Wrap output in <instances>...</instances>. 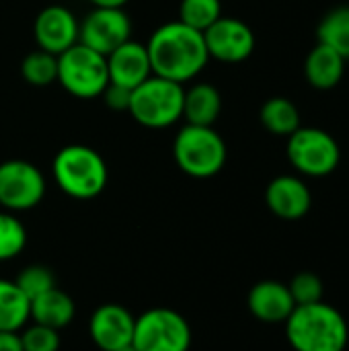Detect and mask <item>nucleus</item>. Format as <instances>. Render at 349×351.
Listing matches in <instances>:
<instances>
[{
	"instance_id": "obj_7",
	"label": "nucleus",
	"mask_w": 349,
	"mask_h": 351,
	"mask_svg": "<svg viewBox=\"0 0 349 351\" xmlns=\"http://www.w3.org/2000/svg\"><path fill=\"white\" fill-rule=\"evenodd\" d=\"M132 346L138 351H189L191 327L173 308H150L136 317Z\"/></svg>"
},
{
	"instance_id": "obj_25",
	"label": "nucleus",
	"mask_w": 349,
	"mask_h": 351,
	"mask_svg": "<svg viewBox=\"0 0 349 351\" xmlns=\"http://www.w3.org/2000/svg\"><path fill=\"white\" fill-rule=\"evenodd\" d=\"M27 245V230L12 212H0V261L14 259Z\"/></svg>"
},
{
	"instance_id": "obj_23",
	"label": "nucleus",
	"mask_w": 349,
	"mask_h": 351,
	"mask_svg": "<svg viewBox=\"0 0 349 351\" xmlns=\"http://www.w3.org/2000/svg\"><path fill=\"white\" fill-rule=\"evenodd\" d=\"M21 74L31 86H47L58 80V56L43 49L31 51L21 64Z\"/></svg>"
},
{
	"instance_id": "obj_32",
	"label": "nucleus",
	"mask_w": 349,
	"mask_h": 351,
	"mask_svg": "<svg viewBox=\"0 0 349 351\" xmlns=\"http://www.w3.org/2000/svg\"><path fill=\"white\" fill-rule=\"evenodd\" d=\"M115 351H138V350H136V348L130 343V346H125V348H119V350H115Z\"/></svg>"
},
{
	"instance_id": "obj_15",
	"label": "nucleus",
	"mask_w": 349,
	"mask_h": 351,
	"mask_svg": "<svg viewBox=\"0 0 349 351\" xmlns=\"http://www.w3.org/2000/svg\"><path fill=\"white\" fill-rule=\"evenodd\" d=\"M107 74L109 82L134 90L146 78L152 76L150 56L146 45L128 39L117 49L107 56Z\"/></svg>"
},
{
	"instance_id": "obj_17",
	"label": "nucleus",
	"mask_w": 349,
	"mask_h": 351,
	"mask_svg": "<svg viewBox=\"0 0 349 351\" xmlns=\"http://www.w3.org/2000/svg\"><path fill=\"white\" fill-rule=\"evenodd\" d=\"M74 315H76V304L72 296H68L64 290L56 286L31 300L29 321L60 331L74 321Z\"/></svg>"
},
{
	"instance_id": "obj_19",
	"label": "nucleus",
	"mask_w": 349,
	"mask_h": 351,
	"mask_svg": "<svg viewBox=\"0 0 349 351\" xmlns=\"http://www.w3.org/2000/svg\"><path fill=\"white\" fill-rule=\"evenodd\" d=\"M222 109V97L216 86L208 82H197L185 90L183 99V117L191 125L212 128Z\"/></svg>"
},
{
	"instance_id": "obj_12",
	"label": "nucleus",
	"mask_w": 349,
	"mask_h": 351,
	"mask_svg": "<svg viewBox=\"0 0 349 351\" xmlns=\"http://www.w3.org/2000/svg\"><path fill=\"white\" fill-rule=\"evenodd\" d=\"M78 29L80 23L76 21L72 10L60 4L45 6L35 16V25H33L35 41L39 49L53 56H60L62 51L78 43Z\"/></svg>"
},
{
	"instance_id": "obj_11",
	"label": "nucleus",
	"mask_w": 349,
	"mask_h": 351,
	"mask_svg": "<svg viewBox=\"0 0 349 351\" xmlns=\"http://www.w3.org/2000/svg\"><path fill=\"white\" fill-rule=\"evenodd\" d=\"M204 41L208 56L224 64L245 62L255 49V33L245 21L234 16H220L210 25L204 31Z\"/></svg>"
},
{
	"instance_id": "obj_5",
	"label": "nucleus",
	"mask_w": 349,
	"mask_h": 351,
	"mask_svg": "<svg viewBox=\"0 0 349 351\" xmlns=\"http://www.w3.org/2000/svg\"><path fill=\"white\" fill-rule=\"evenodd\" d=\"M173 156L185 175L210 179L226 165V144L214 128L187 123L173 142Z\"/></svg>"
},
{
	"instance_id": "obj_1",
	"label": "nucleus",
	"mask_w": 349,
	"mask_h": 351,
	"mask_svg": "<svg viewBox=\"0 0 349 351\" xmlns=\"http://www.w3.org/2000/svg\"><path fill=\"white\" fill-rule=\"evenodd\" d=\"M152 74L173 80L189 82L208 64V47L204 33L183 25L181 21L160 25L146 43Z\"/></svg>"
},
{
	"instance_id": "obj_27",
	"label": "nucleus",
	"mask_w": 349,
	"mask_h": 351,
	"mask_svg": "<svg viewBox=\"0 0 349 351\" xmlns=\"http://www.w3.org/2000/svg\"><path fill=\"white\" fill-rule=\"evenodd\" d=\"M288 290L292 294V300L296 306H304V304H315L323 300V280L313 274V271H300L292 278V282L288 284Z\"/></svg>"
},
{
	"instance_id": "obj_22",
	"label": "nucleus",
	"mask_w": 349,
	"mask_h": 351,
	"mask_svg": "<svg viewBox=\"0 0 349 351\" xmlns=\"http://www.w3.org/2000/svg\"><path fill=\"white\" fill-rule=\"evenodd\" d=\"M319 43L331 47L341 58H349V6H337L329 10L319 29H317Z\"/></svg>"
},
{
	"instance_id": "obj_3",
	"label": "nucleus",
	"mask_w": 349,
	"mask_h": 351,
	"mask_svg": "<svg viewBox=\"0 0 349 351\" xmlns=\"http://www.w3.org/2000/svg\"><path fill=\"white\" fill-rule=\"evenodd\" d=\"M56 185L72 199H93L103 193L109 173L103 156L84 144H70L53 156Z\"/></svg>"
},
{
	"instance_id": "obj_16",
	"label": "nucleus",
	"mask_w": 349,
	"mask_h": 351,
	"mask_svg": "<svg viewBox=\"0 0 349 351\" xmlns=\"http://www.w3.org/2000/svg\"><path fill=\"white\" fill-rule=\"evenodd\" d=\"M247 306L257 321L267 323V325L286 323V319L296 308L288 286L282 282H276V280L257 282L249 290Z\"/></svg>"
},
{
	"instance_id": "obj_10",
	"label": "nucleus",
	"mask_w": 349,
	"mask_h": 351,
	"mask_svg": "<svg viewBox=\"0 0 349 351\" xmlns=\"http://www.w3.org/2000/svg\"><path fill=\"white\" fill-rule=\"evenodd\" d=\"M132 23L123 8H105L95 6L78 29V41L101 56H109L121 43L130 39Z\"/></svg>"
},
{
	"instance_id": "obj_4",
	"label": "nucleus",
	"mask_w": 349,
	"mask_h": 351,
	"mask_svg": "<svg viewBox=\"0 0 349 351\" xmlns=\"http://www.w3.org/2000/svg\"><path fill=\"white\" fill-rule=\"evenodd\" d=\"M183 84L152 74L132 90L128 111L140 125L163 130L183 117Z\"/></svg>"
},
{
	"instance_id": "obj_28",
	"label": "nucleus",
	"mask_w": 349,
	"mask_h": 351,
	"mask_svg": "<svg viewBox=\"0 0 349 351\" xmlns=\"http://www.w3.org/2000/svg\"><path fill=\"white\" fill-rule=\"evenodd\" d=\"M23 351H58L60 350V331L45 327V325H37L33 323L31 327L23 329L19 333Z\"/></svg>"
},
{
	"instance_id": "obj_8",
	"label": "nucleus",
	"mask_w": 349,
	"mask_h": 351,
	"mask_svg": "<svg viewBox=\"0 0 349 351\" xmlns=\"http://www.w3.org/2000/svg\"><path fill=\"white\" fill-rule=\"evenodd\" d=\"M288 160L304 177H327L341 160L337 140L321 128H298L288 136Z\"/></svg>"
},
{
	"instance_id": "obj_6",
	"label": "nucleus",
	"mask_w": 349,
	"mask_h": 351,
	"mask_svg": "<svg viewBox=\"0 0 349 351\" xmlns=\"http://www.w3.org/2000/svg\"><path fill=\"white\" fill-rule=\"evenodd\" d=\"M58 82L76 99L101 97L109 84L107 58L78 41L58 56Z\"/></svg>"
},
{
	"instance_id": "obj_9",
	"label": "nucleus",
	"mask_w": 349,
	"mask_h": 351,
	"mask_svg": "<svg viewBox=\"0 0 349 351\" xmlns=\"http://www.w3.org/2000/svg\"><path fill=\"white\" fill-rule=\"evenodd\" d=\"M45 195L41 171L27 160L0 162V208L6 212H27L39 206Z\"/></svg>"
},
{
	"instance_id": "obj_24",
	"label": "nucleus",
	"mask_w": 349,
	"mask_h": 351,
	"mask_svg": "<svg viewBox=\"0 0 349 351\" xmlns=\"http://www.w3.org/2000/svg\"><path fill=\"white\" fill-rule=\"evenodd\" d=\"M220 16H222L220 0H181L179 4V21L200 33H204Z\"/></svg>"
},
{
	"instance_id": "obj_20",
	"label": "nucleus",
	"mask_w": 349,
	"mask_h": 351,
	"mask_svg": "<svg viewBox=\"0 0 349 351\" xmlns=\"http://www.w3.org/2000/svg\"><path fill=\"white\" fill-rule=\"evenodd\" d=\"M31 302L10 280H0V331L19 333L29 323Z\"/></svg>"
},
{
	"instance_id": "obj_30",
	"label": "nucleus",
	"mask_w": 349,
	"mask_h": 351,
	"mask_svg": "<svg viewBox=\"0 0 349 351\" xmlns=\"http://www.w3.org/2000/svg\"><path fill=\"white\" fill-rule=\"evenodd\" d=\"M0 351H23L19 333H4V331H0Z\"/></svg>"
},
{
	"instance_id": "obj_29",
	"label": "nucleus",
	"mask_w": 349,
	"mask_h": 351,
	"mask_svg": "<svg viewBox=\"0 0 349 351\" xmlns=\"http://www.w3.org/2000/svg\"><path fill=\"white\" fill-rule=\"evenodd\" d=\"M103 97H105V103L115 109V111H128L130 109V97H132V90L125 88V86H117V84H107L105 90H103Z\"/></svg>"
},
{
	"instance_id": "obj_18",
	"label": "nucleus",
	"mask_w": 349,
	"mask_h": 351,
	"mask_svg": "<svg viewBox=\"0 0 349 351\" xmlns=\"http://www.w3.org/2000/svg\"><path fill=\"white\" fill-rule=\"evenodd\" d=\"M346 72V58H341L337 51L331 47L317 43L311 53L306 56L304 62V74L311 86L319 90H329L335 88Z\"/></svg>"
},
{
	"instance_id": "obj_26",
	"label": "nucleus",
	"mask_w": 349,
	"mask_h": 351,
	"mask_svg": "<svg viewBox=\"0 0 349 351\" xmlns=\"http://www.w3.org/2000/svg\"><path fill=\"white\" fill-rule=\"evenodd\" d=\"M19 290L29 298V302L37 296H41L43 292L56 288V276L51 271V267L47 265H41V263H33V265H27L19 271V276L12 280Z\"/></svg>"
},
{
	"instance_id": "obj_21",
	"label": "nucleus",
	"mask_w": 349,
	"mask_h": 351,
	"mask_svg": "<svg viewBox=\"0 0 349 351\" xmlns=\"http://www.w3.org/2000/svg\"><path fill=\"white\" fill-rule=\"evenodd\" d=\"M261 123L274 136H290L300 128V113L286 97H274L261 107Z\"/></svg>"
},
{
	"instance_id": "obj_14",
	"label": "nucleus",
	"mask_w": 349,
	"mask_h": 351,
	"mask_svg": "<svg viewBox=\"0 0 349 351\" xmlns=\"http://www.w3.org/2000/svg\"><path fill=\"white\" fill-rule=\"evenodd\" d=\"M265 204L269 212L282 220H300L313 206V193L300 177L280 175L269 181L265 189Z\"/></svg>"
},
{
	"instance_id": "obj_13",
	"label": "nucleus",
	"mask_w": 349,
	"mask_h": 351,
	"mask_svg": "<svg viewBox=\"0 0 349 351\" xmlns=\"http://www.w3.org/2000/svg\"><path fill=\"white\" fill-rule=\"evenodd\" d=\"M136 317L121 304H101L88 321L93 343L101 351H115L132 343Z\"/></svg>"
},
{
	"instance_id": "obj_2",
	"label": "nucleus",
	"mask_w": 349,
	"mask_h": 351,
	"mask_svg": "<svg viewBox=\"0 0 349 351\" xmlns=\"http://www.w3.org/2000/svg\"><path fill=\"white\" fill-rule=\"evenodd\" d=\"M286 337L294 351H346L349 327L335 306L321 300L292 311L286 319Z\"/></svg>"
},
{
	"instance_id": "obj_31",
	"label": "nucleus",
	"mask_w": 349,
	"mask_h": 351,
	"mask_svg": "<svg viewBox=\"0 0 349 351\" xmlns=\"http://www.w3.org/2000/svg\"><path fill=\"white\" fill-rule=\"evenodd\" d=\"M128 0H91L93 6H105V8H123Z\"/></svg>"
}]
</instances>
